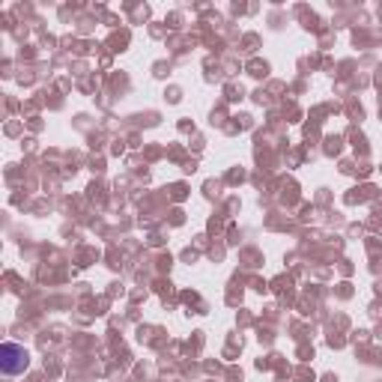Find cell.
Listing matches in <instances>:
<instances>
[{"instance_id": "cell-1", "label": "cell", "mask_w": 382, "mask_h": 382, "mask_svg": "<svg viewBox=\"0 0 382 382\" xmlns=\"http://www.w3.org/2000/svg\"><path fill=\"white\" fill-rule=\"evenodd\" d=\"M27 367V353H24V346H18V344H3V350H0V370L9 376H15L21 374V370Z\"/></svg>"}]
</instances>
